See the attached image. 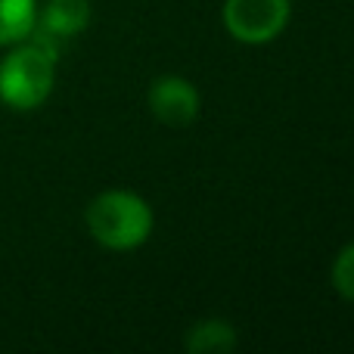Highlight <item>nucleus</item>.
I'll return each instance as SVG.
<instances>
[{"mask_svg": "<svg viewBox=\"0 0 354 354\" xmlns=\"http://www.w3.org/2000/svg\"><path fill=\"white\" fill-rule=\"evenodd\" d=\"M59 50V44L37 31L6 47V56L0 59V103L12 112L41 109L56 87Z\"/></svg>", "mask_w": 354, "mask_h": 354, "instance_id": "nucleus-1", "label": "nucleus"}, {"mask_svg": "<svg viewBox=\"0 0 354 354\" xmlns=\"http://www.w3.org/2000/svg\"><path fill=\"white\" fill-rule=\"evenodd\" d=\"M292 22V0H224L221 25L243 47H264Z\"/></svg>", "mask_w": 354, "mask_h": 354, "instance_id": "nucleus-3", "label": "nucleus"}, {"mask_svg": "<svg viewBox=\"0 0 354 354\" xmlns=\"http://www.w3.org/2000/svg\"><path fill=\"white\" fill-rule=\"evenodd\" d=\"M236 345L239 333L227 317H202L183 336V348L189 354H227Z\"/></svg>", "mask_w": 354, "mask_h": 354, "instance_id": "nucleus-6", "label": "nucleus"}, {"mask_svg": "<svg viewBox=\"0 0 354 354\" xmlns=\"http://www.w3.org/2000/svg\"><path fill=\"white\" fill-rule=\"evenodd\" d=\"M330 283L339 299L354 305V239L336 252V258H333V264H330Z\"/></svg>", "mask_w": 354, "mask_h": 354, "instance_id": "nucleus-8", "label": "nucleus"}, {"mask_svg": "<svg viewBox=\"0 0 354 354\" xmlns=\"http://www.w3.org/2000/svg\"><path fill=\"white\" fill-rule=\"evenodd\" d=\"M84 227L100 249L124 255L149 243L156 230V212L147 196H140L137 189L112 187L87 202Z\"/></svg>", "mask_w": 354, "mask_h": 354, "instance_id": "nucleus-2", "label": "nucleus"}, {"mask_svg": "<svg viewBox=\"0 0 354 354\" xmlns=\"http://www.w3.org/2000/svg\"><path fill=\"white\" fill-rule=\"evenodd\" d=\"M37 25V0H0V47L25 41Z\"/></svg>", "mask_w": 354, "mask_h": 354, "instance_id": "nucleus-7", "label": "nucleus"}, {"mask_svg": "<svg viewBox=\"0 0 354 354\" xmlns=\"http://www.w3.org/2000/svg\"><path fill=\"white\" fill-rule=\"evenodd\" d=\"M147 106L153 118L165 128H189L202 112V93L183 75H159L147 91Z\"/></svg>", "mask_w": 354, "mask_h": 354, "instance_id": "nucleus-4", "label": "nucleus"}, {"mask_svg": "<svg viewBox=\"0 0 354 354\" xmlns=\"http://www.w3.org/2000/svg\"><path fill=\"white\" fill-rule=\"evenodd\" d=\"M91 16H93L91 0H44V3H37L35 31L62 47L66 41L87 31Z\"/></svg>", "mask_w": 354, "mask_h": 354, "instance_id": "nucleus-5", "label": "nucleus"}]
</instances>
